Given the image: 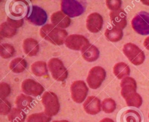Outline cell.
<instances>
[{
	"instance_id": "obj_3",
	"label": "cell",
	"mask_w": 149,
	"mask_h": 122,
	"mask_svg": "<svg viewBox=\"0 0 149 122\" xmlns=\"http://www.w3.org/2000/svg\"><path fill=\"white\" fill-rule=\"evenodd\" d=\"M41 101L44 106V112L48 116L52 117L58 113L60 104L57 95L54 93L45 92L42 97Z\"/></svg>"
},
{
	"instance_id": "obj_34",
	"label": "cell",
	"mask_w": 149,
	"mask_h": 122,
	"mask_svg": "<svg viewBox=\"0 0 149 122\" xmlns=\"http://www.w3.org/2000/svg\"><path fill=\"white\" fill-rule=\"evenodd\" d=\"M6 20L8 23L15 29L21 27L24 24L23 19H17L9 16L7 17Z\"/></svg>"
},
{
	"instance_id": "obj_38",
	"label": "cell",
	"mask_w": 149,
	"mask_h": 122,
	"mask_svg": "<svg viewBox=\"0 0 149 122\" xmlns=\"http://www.w3.org/2000/svg\"><path fill=\"white\" fill-rule=\"evenodd\" d=\"M52 122H69L68 120H56V121H54Z\"/></svg>"
},
{
	"instance_id": "obj_5",
	"label": "cell",
	"mask_w": 149,
	"mask_h": 122,
	"mask_svg": "<svg viewBox=\"0 0 149 122\" xmlns=\"http://www.w3.org/2000/svg\"><path fill=\"white\" fill-rule=\"evenodd\" d=\"M48 68L55 80L62 82L67 78L68 71L62 61L59 58L50 59L48 62Z\"/></svg>"
},
{
	"instance_id": "obj_10",
	"label": "cell",
	"mask_w": 149,
	"mask_h": 122,
	"mask_svg": "<svg viewBox=\"0 0 149 122\" xmlns=\"http://www.w3.org/2000/svg\"><path fill=\"white\" fill-rule=\"evenodd\" d=\"M30 7L25 1H12L9 4L8 10L12 17L23 19V17L27 16Z\"/></svg>"
},
{
	"instance_id": "obj_14",
	"label": "cell",
	"mask_w": 149,
	"mask_h": 122,
	"mask_svg": "<svg viewBox=\"0 0 149 122\" xmlns=\"http://www.w3.org/2000/svg\"><path fill=\"white\" fill-rule=\"evenodd\" d=\"M100 100L95 96H89L83 103V108L86 113L90 114H96L101 109Z\"/></svg>"
},
{
	"instance_id": "obj_35",
	"label": "cell",
	"mask_w": 149,
	"mask_h": 122,
	"mask_svg": "<svg viewBox=\"0 0 149 122\" xmlns=\"http://www.w3.org/2000/svg\"><path fill=\"white\" fill-rule=\"evenodd\" d=\"M106 5L110 10L115 11L120 9L122 1L120 0H108L106 1Z\"/></svg>"
},
{
	"instance_id": "obj_30",
	"label": "cell",
	"mask_w": 149,
	"mask_h": 122,
	"mask_svg": "<svg viewBox=\"0 0 149 122\" xmlns=\"http://www.w3.org/2000/svg\"><path fill=\"white\" fill-rule=\"evenodd\" d=\"M102 110L107 113H111L113 112L116 107L115 101L110 98H105L103 100L101 103Z\"/></svg>"
},
{
	"instance_id": "obj_23",
	"label": "cell",
	"mask_w": 149,
	"mask_h": 122,
	"mask_svg": "<svg viewBox=\"0 0 149 122\" xmlns=\"http://www.w3.org/2000/svg\"><path fill=\"white\" fill-rule=\"evenodd\" d=\"M31 70L37 76H44L48 73L47 63L42 61H36L31 65Z\"/></svg>"
},
{
	"instance_id": "obj_37",
	"label": "cell",
	"mask_w": 149,
	"mask_h": 122,
	"mask_svg": "<svg viewBox=\"0 0 149 122\" xmlns=\"http://www.w3.org/2000/svg\"><path fill=\"white\" fill-rule=\"evenodd\" d=\"M100 122H114V121L110 118H104L101 120Z\"/></svg>"
},
{
	"instance_id": "obj_29",
	"label": "cell",
	"mask_w": 149,
	"mask_h": 122,
	"mask_svg": "<svg viewBox=\"0 0 149 122\" xmlns=\"http://www.w3.org/2000/svg\"><path fill=\"white\" fill-rule=\"evenodd\" d=\"M14 47L9 43H2L0 47V55L1 57L7 59L12 57L15 54Z\"/></svg>"
},
{
	"instance_id": "obj_19",
	"label": "cell",
	"mask_w": 149,
	"mask_h": 122,
	"mask_svg": "<svg viewBox=\"0 0 149 122\" xmlns=\"http://www.w3.org/2000/svg\"><path fill=\"white\" fill-rule=\"evenodd\" d=\"M81 51L83 58L88 62H93L99 57V50L93 45H88Z\"/></svg>"
},
{
	"instance_id": "obj_12",
	"label": "cell",
	"mask_w": 149,
	"mask_h": 122,
	"mask_svg": "<svg viewBox=\"0 0 149 122\" xmlns=\"http://www.w3.org/2000/svg\"><path fill=\"white\" fill-rule=\"evenodd\" d=\"M22 90L27 95L37 97L40 95L44 90L43 86L31 79H26L22 83Z\"/></svg>"
},
{
	"instance_id": "obj_6",
	"label": "cell",
	"mask_w": 149,
	"mask_h": 122,
	"mask_svg": "<svg viewBox=\"0 0 149 122\" xmlns=\"http://www.w3.org/2000/svg\"><path fill=\"white\" fill-rule=\"evenodd\" d=\"M105 77V69L101 66H95L90 70L87 77V82L91 88L97 89L101 85Z\"/></svg>"
},
{
	"instance_id": "obj_9",
	"label": "cell",
	"mask_w": 149,
	"mask_h": 122,
	"mask_svg": "<svg viewBox=\"0 0 149 122\" xmlns=\"http://www.w3.org/2000/svg\"><path fill=\"white\" fill-rule=\"evenodd\" d=\"M26 19L34 25H42L47 20V14L41 8L37 5H33L30 7Z\"/></svg>"
},
{
	"instance_id": "obj_11",
	"label": "cell",
	"mask_w": 149,
	"mask_h": 122,
	"mask_svg": "<svg viewBox=\"0 0 149 122\" xmlns=\"http://www.w3.org/2000/svg\"><path fill=\"white\" fill-rule=\"evenodd\" d=\"M65 46L73 50H82L89 45L88 40L83 35L79 34H72L67 36Z\"/></svg>"
},
{
	"instance_id": "obj_13",
	"label": "cell",
	"mask_w": 149,
	"mask_h": 122,
	"mask_svg": "<svg viewBox=\"0 0 149 122\" xmlns=\"http://www.w3.org/2000/svg\"><path fill=\"white\" fill-rule=\"evenodd\" d=\"M103 25V19L101 14L97 12L90 14L86 19V27L93 33L99 32Z\"/></svg>"
},
{
	"instance_id": "obj_7",
	"label": "cell",
	"mask_w": 149,
	"mask_h": 122,
	"mask_svg": "<svg viewBox=\"0 0 149 122\" xmlns=\"http://www.w3.org/2000/svg\"><path fill=\"white\" fill-rule=\"evenodd\" d=\"M88 88L83 80L73 82L70 86L71 97L73 101L76 103H81L87 97Z\"/></svg>"
},
{
	"instance_id": "obj_17",
	"label": "cell",
	"mask_w": 149,
	"mask_h": 122,
	"mask_svg": "<svg viewBox=\"0 0 149 122\" xmlns=\"http://www.w3.org/2000/svg\"><path fill=\"white\" fill-rule=\"evenodd\" d=\"M121 95L124 98L127 95L136 92L137 83L136 80L131 77H126L123 78L120 82Z\"/></svg>"
},
{
	"instance_id": "obj_27",
	"label": "cell",
	"mask_w": 149,
	"mask_h": 122,
	"mask_svg": "<svg viewBox=\"0 0 149 122\" xmlns=\"http://www.w3.org/2000/svg\"><path fill=\"white\" fill-rule=\"evenodd\" d=\"M16 33V29L9 25L7 21L3 22L0 26V34L3 38H10L13 36Z\"/></svg>"
},
{
	"instance_id": "obj_8",
	"label": "cell",
	"mask_w": 149,
	"mask_h": 122,
	"mask_svg": "<svg viewBox=\"0 0 149 122\" xmlns=\"http://www.w3.org/2000/svg\"><path fill=\"white\" fill-rule=\"evenodd\" d=\"M62 12L70 17H74L81 14L84 11V6L77 1L64 0L61 3Z\"/></svg>"
},
{
	"instance_id": "obj_20",
	"label": "cell",
	"mask_w": 149,
	"mask_h": 122,
	"mask_svg": "<svg viewBox=\"0 0 149 122\" xmlns=\"http://www.w3.org/2000/svg\"><path fill=\"white\" fill-rule=\"evenodd\" d=\"M113 72L115 76L119 79H123L130 75V69L127 64L123 62L116 63L113 68Z\"/></svg>"
},
{
	"instance_id": "obj_31",
	"label": "cell",
	"mask_w": 149,
	"mask_h": 122,
	"mask_svg": "<svg viewBox=\"0 0 149 122\" xmlns=\"http://www.w3.org/2000/svg\"><path fill=\"white\" fill-rule=\"evenodd\" d=\"M123 119L124 122H137V120L140 119V116L139 113L132 110H129L123 114Z\"/></svg>"
},
{
	"instance_id": "obj_18",
	"label": "cell",
	"mask_w": 149,
	"mask_h": 122,
	"mask_svg": "<svg viewBox=\"0 0 149 122\" xmlns=\"http://www.w3.org/2000/svg\"><path fill=\"white\" fill-rule=\"evenodd\" d=\"M39 44L36 39L29 38L24 40L23 43V49L24 53L29 57L36 56L39 51Z\"/></svg>"
},
{
	"instance_id": "obj_4",
	"label": "cell",
	"mask_w": 149,
	"mask_h": 122,
	"mask_svg": "<svg viewBox=\"0 0 149 122\" xmlns=\"http://www.w3.org/2000/svg\"><path fill=\"white\" fill-rule=\"evenodd\" d=\"M134 31L141 35L149 34V13L142 11L137 14L131 21Z\"/></svg>"
},
{
	"instance_id": "obj_26",
	"label": "cell",
	"mask_w": 149,
	"mask_h": 122,
	"mask_svg": "<svg viewBox=\"0 0 149 122\" xmlns=\"http://www.w3.org/2000/svg\"><path fill=\"white\" fill-rule=\"evenodd\" d=\"M126 104L129 106L139 108L143 103V99L141 95L137 93H133L124 98Z\"/></svg>"
},
{
	"instance_id": "obj_32",
	"label": "cell",
	"mask_w": 149,
	"mask_h": 122,
	"mask_svg": "<svg viewBox=\"0 0 149 122\" xmlns=\"http://www.w3.org/2000/svg\"><path fill=\"white\" fill-rule=\"evenodd\" d=\"M11 105L6 99H1L0 101V113L2 115H6L11 111Z\"/></svg>"
},
{
	"instance_id": "obj_33",
	"label": "cell",
	"mask_w": 149,
	"mask_h": 122,
	"mask_svg": "<svg viewBox=\"0 0 149 122\" xmlns=\"http://www.w3.org/2000/svg\"><path fill=\"white\" fill-rule=\"evenodd\" d=\"M10 93V86L5 82L0 84V98L1 99H5Z\"/></svg>"
},
{
	"instance_id": "obj_15",
	"label": "cell",
	"mask_w": 149,
	"mask_h": 122,
	"mask_svg": "<svg viewBox=\"0 0 149 122\" xmlns=\"http://www.w3.org/2000/svg\"><path fill=\"white\" fill-rule=\"evenodd\" d=\"M109 17L114 27L122 29L126 26V13L123 10L120 9L117 10L111 11L109 13Z\"/></svg>"
},
{
	"instance_id": "obj_22",
	"label": "cell",
	"mask_w": 149,
	"mask_h": 122,
	"mask_svg": "<svg viewBox=\"0 0 149 122\" xmlns=\"http://www.w3.org/2000/svg\"><path fill=\"white\" fill-rule=\"evenodd\" d=\"M27 67L26 61L21 58L17 57L12 60L9 64V68L10 70L16 73L23 72Z\"/></svg>"
},
{
	"instance_id": "obj_24",
	"label": "cell",
	"mask_w": 149,
	"mask_h": 122,
	"mask_svg": "<svg viewBox=\"0 0 149 122\" xmlns=\"http://www.w3.org/2000/svg\"><path fill=\"white\" fill-rule=\"evenodd\" d=\"M33 99L30 96L21 94L16 97V105L17 108L23 110L29 109L32 103Z\"/></svg>"
},
{
	"instance_id": "obj_16",
	"label": "cell",
	"mask_w": 149,
	"mask_h": 122,
	"mask_svg": "<svg viewBox=\"0 0 149 122\" xmlns=\"http://www.w3.org/2000/svg\"><path fill=\"white\" fill-rule=\"evenodd\" d=\"M51 21L53 25L61 29L68 27L71 23L70 17L62 11L53 13L51 16Z\"/></svg>"
},
{
	"instance_id": "obj_25",
	"label": "cell",
	"mask_w": 149,
	"mask_h": 122,
	"mask_svg": "<svg viewBox=\"0 0 149 122\" xmlns=\"http://www.w3.org/2000/svg\"><path fill=\"white\" fill-rule=\"evenodd\" d=\"M26 117V115L23 110L18 108L12 109L8 116V120L10 122H23Z\"/></svg>"
},
{
	"instance_id": "obj_21",
	"label": "cell",
	"mask_w": 149,
	"mask_h": 122,
	"mask_svg": "<svg viewBox=\"0 0 149 122\" xmlns=\"http://www.w3.org/2000/svg\"><path fill=\"white\" fill-rule=\"evenodd\" d=\"M123 35L122 29L114 26L112 28L107 29L105 32V37L107 39L112 42H118L121 40L123 37Z\"/></svg>"
},
{
	"instance_id": "obj_1",
	"label": "cell",
	"mask_w": 149,
	"mask_h": 122,
	"mask_svg": "<svg viewBox=\"0 0 149 122\" xmlns=\"http://www.w3.org/2000/svg\"><path fill=\"white\" fill-rule=\"evenodd\" d=\"M40 34L43 39L55 45H61L65 43L68 35V32L64 29L58 28L52 24L43 25Z\"/></svg>"
},
{
	"instance_id": "obj_39",
	"label": "cell",
	"mask_w": 149,
	"mask_h": 122,
	"mask_svg": "<svg viewBox=\"0 0 149 122\" xmlns=\"http://www.w3.org/2000/svg\"><path fill=\"white\" fill-rule=\"evenodd\" d=\"M148 117H149V114H148Z\"/></svg>"
},
{
	"instance_id": "obj_2",
	"label": "cell",
	"mask_w": 149,
	"mask_h": 122,
	"mask_svg": "<svg viewBox=\"0 0 149 122\" xmlns=\"http://www.w3.org/2000/svg\"><path fill=\"white\" fill-rule=\"evenodd\" d=\"M123 52L130 62L134 65L143 64L145 60V54L143 51L134 43H126L123 46Z\"/></svg>"
},
{
	"instance_id": "obj_36",
	"label": "cell",
	"mask_w": 149,
	"mask_h": 122,
	"mask_svg": "<svg viewBox=\"0 0 149 122\" xmlns=\"http://www.w3.org/2000/svg\"><path fill=\"white\" fill-rule=\"evenodd\" d=\"M143 45H144V47H145L147 50H149V36H147V37L145 39V40H144V43H143Z\"/></svg>"
},
{
	"instance_id": "obj_28",
	"label": "cell",
	"mask_w": 149,
	"mask_h": 122,
	"mask_svg": "<svg viewBox=\"0 0 149 122\" xmlns=\"http://www.w3.org/2000/svg\"><path fill=\"white\" fill-rule=\"evenodd\" d=\"M51 117L48 116L45 112L33 113L29 116L27 122H49Z\"/></svg>"
}]
</instances>
